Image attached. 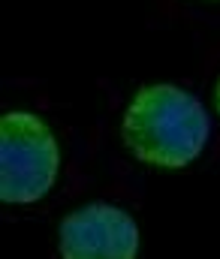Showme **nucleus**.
I'll use <instances>...</instances> for the list:
<instances>
[{
  "mask_svg": "<svg viewBox=\"0 0 220 259\" xmlns=\"http://www.w3.org/2000/svg\"><path fill=\"white\" fill-rule=\"evenodd\" d=\"M64 259H136L139 226L136 220L106 202H94L73 211L61 223Z\"/></svg>",
  "mask_w": 220,
  "mask_h": 259,
  "instance_id": "7ed1b4c3",
  "label": "nucleus"
},
{
  "mask_svg": "<svg viewBox=\"0 0 220 259\" xmlns=\"http://www.w3.org/2000/svg\"><path fill=\"white\" fill-rule=\"evenodd\" d=\"M205 139L208 115L202 103L175 84L142 88L124 115L127 148L151 166H187L202 151Z\"/></svg>",
  "mask_w": 220,
  "mask_h": 259,
  "instance_id": "f257e3e1",
  "label": "nucleus"
},
{
  "mask_svg": "<svg viewBox=\"0 0 220 259\" xmlns=\"http://www.w3.org/2000/svg\"><path fill=\"white\" fill-rule=\"evenodd\" d=\"M214 100H217V112H220V81H217V94H214Z\"/></svg>",
  "mask_w": 220,
  "mask_h": 259,
  "instance_id": "20e7f679",
  "label": "nucleus"
},
{
  "mask_svg": "<svg viewBox=\"0 0 220 259\" xmlns=\"http://www.w3.org/2000/svg\"><path fill=\"white\" fill-rule=\"evenodd\" d=\"M58 142L36 115L9 112L0 121V196L3 202H36L58 175Z\"/></svg>",
  "mask_w": 220,
  "mask_h": 259,
  "instance_id": "f03ea898",
  "label": "nucleus"
}]
</instances>
